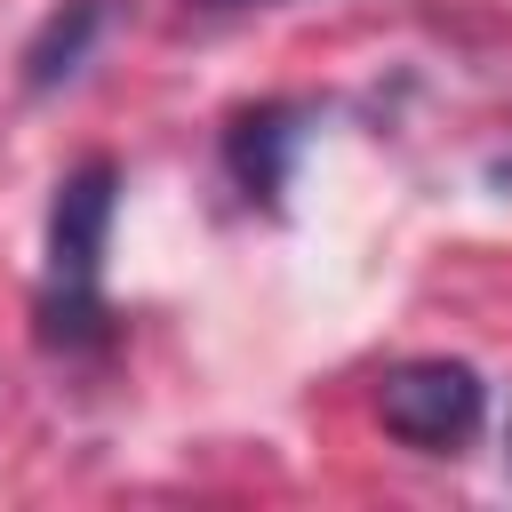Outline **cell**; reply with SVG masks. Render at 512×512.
I'll use <instances>...</instances> for the list:
<instances>
[{
    "label": "cell",
    "mask_w": 512,
    "mask_h": 512,
    "mask_svg": "<svg viewBox=\"0 0 512 512\" xmlns=\"http://www.w3.org/2000/svg\"><path fill=\"white\" fill-rule=\"evenodd\" d=\"M112 208H120V168L112 160H80L56 200H48V328L56 336H88L104 320V240H112Z\"/></svg>",
    "instance_id": "6da1fadb"
},
{
    "label": "cell",
    "mask_w": 512,
    "mask_h": 512,
    "mask_svg": "<svg viewBox=\"0 0 512 512\" xmlns=\"http://www.w3.org/2000/svg\"><path fill=\"white\" fill-rule=\"evenodd\" d=\"M288 152H296V112H288V104L240 112L232 136H224V160H232V176L248 184V200H272V192L288 184Z\"/></svg>",
    "instance_id": "3957f363"
},
{
    "label": "cell",
    "mask_w": 512,
    "mask_h": 512,
    "mask_svg": "<svg viewBox=\"0 0 512 512\" xmlns=\"http://www.w3.org/2000/svg\"><path fill=\"white\" fill-rule=\"evenodd\" d=\"M192 8H264V0H192Z\"/></svg>",
    "instance_id": "5b68a950"
},
{
    "label": "cell",
    "mask_w": 512,
    "mask_h": 512,
    "mask_svg": "<svg viewBox=\"0 0 512 512\" xmlns=\"http://www.w3.org/2000/svg\"><path fill=\"white\" fill-rule=\"evenodd\" d=\"M480 408H488V392H480V368L472 360H400L376 384L384 432L408 440V448H424V456L464 448L480 432Z\"/></svg>",
    "instance_id": "7a4b0ae2"
},
{
    "label": "cell",
    "mask_w": 512,
    "mask_h": 512,
    "mask_svg": "<svg viewBox=\"0 0 512 512\" xmlns=\"http://www.w3.org/2000/svg\"><path fill=\"white\" fill-rule=\"evenodd\" d=\"M96 32H104V0H64V8L32 32V48H24V88H56V80H72Z\"/></svg>",
    "instance_id": "277c9868"
}]
</instances>
